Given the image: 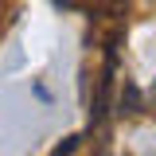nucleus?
I'll use <instances>...</instances> for the list:
<instances>
[{
    "label": "nucleus",
    "mask_w": 156,
    "mask_h": 156,
    "mask_svg": "<svg viewBox=\"0 0 156 156\" xmlns=\"http://www.w3.org/2000/svg\"><path fill=\"white\" fill-rule=\"evenodd\" d=\"M74 144H78V136H66V140H62V144L55 148V156H66V152H74Z\"/></svg>",
    "instance_id": "1"
}]
</instances>
